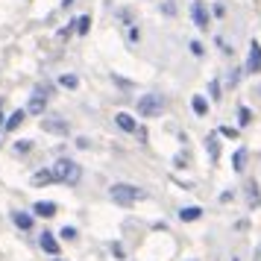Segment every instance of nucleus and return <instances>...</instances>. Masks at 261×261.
I'll return each mask as SVG.
<instances>
[{
	"instance_id": "1",
	"label": "nucleus",
	"mask_w": 261,
	"mask_h": 261,
	"mask_svg": "<svg viewBox=\"0 0 261 261\" xmlns=\"http://www.w3.org/2000/svg\"><path fill=\"white\" fill-rule=\"evenodd\" d=\"M80 176H83V170H80V165H76V162H71V159H59V162L53 165V179H56V182L76 185V182H80Z\"/></svg>"
},
{
	"instance_id": "2",
	"label": "nucleus",
	"mask_w": 261,
	"mask_h": 261,
	"mask_svg": "<svg viewBox=\"0 0 261 261\" xmlns=\"http://www.w3.org/2000/svg\"><path fill=\"white\" fill-rule=\"evenodd\" d=\"M109 197L118 202V205H132L135 200H141L144 197V191H138L135 185H129V182H118V185L109 188Z\"/></svg>"
},
{
	"instance_id": "3",
	"label": "nucleus",
	"mask_w": 261,
	"mask_h": 261,
	"mask_svg": "<svg viewBox=\"0 0 261 261\" xmlns=\"http://www.w3.org/2000/svg\"><path fill=\"white\" fill-rule=\"evenodd\" d=\"M162 109H165V97L162 94H144L138 100V115L141 118H155Z\"/></svg>"
},
{
	"instance_id": "4",
	"label": "nucleus",
	"mask_w": 261,
	"mask_h": 261,
	"mask_svg": "<svg viewBox=\"0 0 261 261\" xmlns=\"http://www.w3.org/2000/svg\"><path fill=\"white\" fill-rule=\"evenodd\" d=\"M44 106H47V94H44V91H36L33 100H30V115H41Z\"/></svg>"
},
{
	"instance_id": "5",
	"label": "nucleus",
	"mask_w": 261,
	"mask_h": 261,
	"mask_svg": "<svg viewBox=\"0 0 261 261\" xmlns=\"http://www.w3.org/2000/svg\"><path fill=\"white\" fill-rule=\"evenodd\" d=\"M33 212H36L38 217H53V214H56V202H50V200H38L36 205H33Z\"/></svg>"
},
{
	"instance_id": "6",
	"label": "nucleus",
	"mask_w": 261,
	"mask_h": 261,
	"mask_svg": "<svg viewBox=\"0 0 261 261\" xmlns=\"http://www.w3.org/2000/svg\"><path fill=\"white\" fill-rule=\"evenodd\" d=\"M247 68L249 71H261V47L252 41V47H249V59H247Z\"/></svg>"
},
{
	"instance_id": "7",
	"label": "nucleus",
	"mask_w": 261,
	"mask_h": 261,
	"mask_svg": "<svg viewBox=\"0 0 261 261\" xmlns=\"http://www.w3.org/2000/svg\"><path fill=\"white\" fill-rule=\"evenodd\" d=\"M41 249H44V252H50V255H59V244L53 241V235H50V232H41Z\"/></svg>"
},
{
	"instance_id": "8",
	"label": "nucleus",
	"mask_w": 261,
	"mask_h": 261,
	"mask_svg": "<svg viewBox=\"0 0 261 261\" xmlns=\"http://www.w3.org/2000/svg\"><path fill=\"white\" fill-rule=\"evenodd\" d=\"M115 120H118V126L123 132H135V129H138V126H135V120H132V115H126V112H118V118H115Z\"/></svg>"
},
{
	"instance_id": "9",
	"label": "nucleus",
	"mask_w": 261,
	"mask_h": 261,
	"mask_svg": "<svg viewBox=\"0 0 261 261\" xmlns=\"http://www.w3.org/2000/svg\"><path fill=\"white\" fill-rule=\"evenodd\" d=\"M179 217H182L185 223H191V220H200L202 208H200V205H188V208H182V212H179Z\"/></svg>"
},
{
	"instance_id": "10",
	"label": "nucleus",
	"mask_w": 261,
	"mask_h": 261,
	"mask_svg": "<svg viewBox=\"0 0 261 261\" xmlns=\"http://www.w3.org/2000/svg\"><path fill=\"white\" fill-rule=\"evenodd\" d=\"M41 126H44L47 132H59V135H65V132H68V123H65V120H50L47 118Z\"/></svg>"
},
{
	"instance_id": "11",
	"label": "nucleus",
	"mask_w": 261,
	"mask_h": 261,
	"mask_svg": "<svg viewBox=\"0 0 261 261\" xmlns=\"http://www.w3.org/2000/svg\"><path fill=\"white\" fill-rule=\"evenodd\" d=\"M194 21H197V27H202L205 30V24H208V15H205V9H202V3H194Z\"/></svg>"
},
{
	"instance_id": "12",
	"label": "nucleus",
	"mask_w": 261,
	"mask_h": 261,
	"mask_svg": "<svg viewBox=\"0 0 261 261\" xmlns=\"http://www.w3.org/2000/svg\"><path fill=\"white\" fill-rule=\"evenodd\" d=\"M47 182H56L53 179V170H38V173H33V185H47Z\"/></svg>"
},
{
	"instance_id": "13",
	"label": "nucleus",
	"mask_w": 261,
	"mask_h": 261,
	"mask_svg": "<svg viewBox=\"0 0 261 261\" xmlns=\"http://www.w3.org/2000/svg\"><path fill=\"white\" fill-rule=\"evenodd\" d=\"M24 115H27V112H15V115H9V120H6V132L18 129V126L24 123Z\"/></svg>"
},
{
	"instance_id": "14",
	"label": "nucleus",
	"mask_w": 261,
	"mask_h": 261,
	"mask_svg": "<svg viewBox=\"0 0 261 261\" xmlns=\"http://www.w3.org/2000/svg\"><path fill=\"white\" fill-rule=\"evenodd\" d=\"M12 220L21 226V229H30V226H33V217H30V214H24V212H15Z\"/></svg>"
},
{
	"instance_id": "15",
	"label": "nucleus",
	"mask_w": 261,
	"mask_h": 261,
	"mask_svg": "<svg viewBox=\"0 0 261 261\" xmlns=\"http://www.w3.org/2000/svg\"><path fill=\"white\" fill-rule=\"evenodd\" d=\"M191 109H194V115H205V112H208V103H205L202 97H194V100H191Z\"/></svg>"
},
{
	"instance_id": "16",
	"label": "nucleus",
	"mask_w": 261,
	"mask_h": 261,
	"mask_svg": "<svg viewBox=\"0 0 261 261\" xmlns=\"http://www.w3.org/2000/svg\"><path fill=\"white\" fill-rule=\"evenodd\" d=\"M244 159H247V150H238L235 153V170H244Z\"/></svg>"
},
{
	"instance_id": "17",
	"label": "nucleus",
	"mask_w": 261,
	"mask_h": 261,
	"mask_svg": "<svg viewBox=\"0 0 261 261\" xmlns=\"http://www.w3.org/2000/svg\"><path fill=\"white\" fill-rule=\"evenodd\" d=\"M88 27H91V18H88V15L76 21V30H80V33H88Z\"/></svg>"
},
{
	"instance_id": "18",
	"label": "nucleus",
	"mask_w": 261,
	"mask_h": 261,
	"mask_svg": "<svg viewBox=\"0 0 261 261\" xmlns=\"http://www.w3.org/2000/svg\"><path fill=\"white\" fill-rule=\"evenodd\" d=\"M62 238L73 241V238H76V229H73V226H65V229H62Z\"/></svg>"
},
{
	"instance_id": "19",
	"label": "nucleus",
	"mask_w": 261,
	"mask_h": 261,
	"mask_svg": "<svg viewBox=\"0 0 261 261\" xmlns=\"http://www.w3.org/2000/svg\"><path fill=\"white\" fill-rule=\"evenodd\" d=\"M62 85H68V88H76V76H62Z\"/></svg>"
},
{
	"instance_id": "20",
	"label": "nucleus",
	"mask_w": 261,
	"mask_h": 261,
	"mask_svg": "<svg viewBox=\"0 0 261 261\" xmlns=\"http://www.w3.org/2000/svg\"><path fill=\"white\" fill-rule=\"evenodd\" d=\"M249 123V109H241V126H247Z\"/></svg>"
},
{
	"instance_id": "21",
	"label": "nucleus",
	"mask_w": 261,
	"mask_h": 261,
	"mask_svg": "<svg viewBox=\"0 0 261 261\" xmlns=\"http://www.w3.org/2000/svg\"><path fill=\"white\" fill-rule=\"evenodd\" d=\"M208 150H212V159H217V141L214 138H208Z\"/></svg>"
},
{
	"instance_id": "22",
	"label": "nucleus",
	"mask_w": 261,
	"mask_h": 261,
	"mask_svg": "<svg viewBox=\"0 0 261 261\" xmlns=\"http://www.w3.org/2000/svg\"><path fill=\"white\" fill-rule=\"evenodd\" d=\"M220 132H223V135H229V138H235V135H238V132L229 129V126H220Z\"/></svg>"
},
{
	"instance_id": "23",
	"label": "nucleus",
	"mask_w": 261,
	"mask_h": 261,
	"mask_svg": "<svg viewBox=\"0 0 261 261\" xmlns=\"http://www.w3.org/2000/svg\"><path fill=\"white\" fill-rule=\"evenodd\" d=\"M53 261H59V258H53Z\"/></svg>"
}]
</instances>
